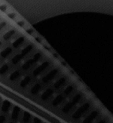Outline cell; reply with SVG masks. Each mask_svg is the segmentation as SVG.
Instances as JSON below:
<instances>
[{
	"mask_svg": "<svg viewBox=\"0 0 113 123\" xmlns=\"http://www.w3.org/2000/svg\"><path fill=\"white\" fill-rule=\"evenodd\" d=\"M6 10H7V6H6V5H5V4H3V5H0V11L6 12Z\"/></svg>",
	"mask_w": 113,
	"mask_h": 123,
	"instance_id": "cell-14",
	"label": "cell"
},
{
	"mask_svg": "<svg viewBox=\"0 0 113 123\" xmlns=\"http://www.w3.org/2000/svg\"><path fill=\"white\" fill-rule=\"evenodd\" d=\"M15 17H16V14L14 13V12L8 13V18H10V19H15Z\"/></svg>",
	"mask_w": 113,
	"mask_h": 123,
	"instance_id": "cell-15",
	"label": "cell"
},
{
	"mask_svg": "<svg viewBox=\"0 0 113 123\" xmlns=\"http://www.w3.org/2000/svg\"><path fill=\"white\" fill-rule=\"evenodd\" d=\"M2 43H2V41H1V40H0V47H1V46H2Z\"/></svg>",
	"mask_w": 113,
	"mask_h": 123,
	"instance_id": "cell-20",
	"label": "cell"
},
{
	"mask_svg": "<svg viewBox=\"0 0 113 123\" xmlns=\"http://www.w3.org/2000/svg\"><path fill=\"white\" fill-rule=\"evenodd\" d=\"M10 67H9V65L7 64H5L3 65L2 67H0V75H4V74H6L7 73V71L9 70Z\"/></svg>",
	"mask_w": 113,
	"mask_h": 123,
	"instance_id": "cell-9",
	"label": "cell"
},
{
	"mask_svg": "<svg viewBox=\"0 0 113 123\" xmlns=\"http://www.w3.org/2000/svg\"><path fill=\"white\" fill-rule=\"evenodd\" d=\"M30 81H31V78L29 77V76H27V77H25V78L20 81L19 86L21 87V88H25V87H27L28 84H29V82H30Z\"/></svg>",
	"mask_w": 113,
	"mask_h": 123,
	"instance_id": "cell-7",
	"label": "cell"
},
{
	"mask_svg": "<svg viewBox=\"0 0 113 123\" xmlns=\"http://www.w3.org/2000/svg\"><path fill=\"white\" fill-rule=\"evenodd\" d=\"M19 113H20V108L18 106H14L12 111V113H11V118L13 120H18V118L19 116Z\"/></svg>",
	"mask_w": 113,
	"mask_h": 123,
	"instance_id": "cell-2",
	"label": "cell"
},
{
	"mask_svg": "<svg viewBox=\"0 0 113 123\" xmlns=\"http://www.w3.org/2000/svg\"><path fill=\"white\" fill-rule=\"evenodd\" d=\"M24 41H25V38H24L23 37L17 38V39L15 40L13 43H12V47H13V48L19 47V46H20V45L23 43V42H24Z\"/></svg>",
	"mask_w": 113,
	"mask_h": 123,
	"instance_id": "cell-5",
	"label": "cell"
},
{
	"mask_svg": "<svg viewBox=\"0 0 113 123\" xmlns=\"http://www.w3.org/2000/svg\"><path fill=\"white\" fill-rule=\"evenodd\" d=\"M31 119V115L29 112H24L23 113V117H22V122L23 123H28Z\"/></svg>",
	"mask_w": 113,
	"mask_h": 123,
	"instance_id": "cell-10",
	"label": "cell"
},
{
	"mask_svg": "<svg viewBox=\"0 0 113 123\" xmlns=\"http://www.w3.org/2000/svg\"><path fill=\"white\" fill-rule=\"evenodd\" d=\"M17 24H18L19 26H20V27H24L25 22H24V21H22V20H19V21H17Z\"/></svg>",
	"mask_w": 113,
	"mask_h": 123,
	"instance_id": "cell-18",
	"label": "cell"
},
{
	"mask_svg": "<svg viewBox=\"0 0 113 123\" xmlns=\"http://www.w3.org/2000/svg\"><path fill=\"white\" fill-rule=\"evenodd\" d=\"M39 90H40V84L37 83V84H36L32 89H31V92L33 93V94H36Z\"/></svg>",
	"mask_w": 113,
	"mask_h": 123,
	"instance_id": "cell-13",
	"label": "cell"
},
{
	"mask_svg": "<svg viewBox=\"0 0 113 123\" xmlns=\"http://www.w3.org/2000/svg\"><path fill=\"white\" fill-rule=\"evenodd\" d=\"M6 26V21H2V22H0V30H2Z\"/></svg>",
	"mask_w": 113,
	"mask_h": 123,
	"instance_id": "cell-16",
	"label": "cell"
},
{
	"mask_svg": "<svg viewBox=\"0 0 113 123\" xmlns=\"http://www.w3.org/2000/svg\"><path fill=\"white\" fill-rule=\"evenodd\" d=\"M0 101H1V98H0Z\"/></svg>",
	"mask_w": 113,
	"mask_h": 123,
	"instance_id": "cell-21",
	"label": "cell"
},
{
	"mask_svg": "<svg viewBox=\"0 0 113 123\" xmlns=\"http://www.w3.org/2000/svg\"><path fill=\"white\" fill-rule=\"evenodd\" d=\"M34 63V60H32V59H29V60H28V61H26L24 64L22 65V69L23 70H28L29 67L32 66V64Z\"/></svg>",
	"mask_w": 113,
	"mask_h": 123,
	"instance_id": "cell-12",
	"label": "cell"
},
{
	"mask_svg": "<svg viewBox=\"0 0 113 123\" xmlns=\"http://www.w3.org/2000/svg\"><path fill=\"white\" fill-rule=\"evenodd\" d=\"M11 107H12L11 102H9L8 100H4L2 102V105H1V111L4 113H7L11 110Z\"/></svg>",
	"mask_w": 113,
	"mask_h": 123,
	"instance_id": "cell-1",
	"label": "cell"
},
{
	"mask_svg": "<svg viewBox=\"0 0 113 123\" xmlns=\"http://www.w3.org/2000/svg\"><path fill=\"white\" fill-rule=\"evenodd\" d=\"M0 123H6V117L4 115H0Z\"/></svg>",
	"mask_w": 113,
	"mask_h": 123,
	"instance_id": "cell-17",
	"label": "cell"
},
{
	"mask_svg": "<svg viewBox=\"0 0 113 123\" xmlns=\"http://www.w3.org/2000/svg\"><path fill=\"white\" fill-rule=\"evenodd\" d=\"M16 33V30L15 29H11V30L7 31L5 35L3 36V39L5 41H8L9 39H11V37H12Z\"/></svg>",
	"mask_w": 113,
	"mask_h": 123,
	"instance_id": "cell-4",
	"label": "cell"
},
{
	"mask_svg": "<svg viewBox=\"0 0 113 123\" xmlns=\"http://www.w3.org/2000/svg\"><path fill=\"white\" fill-rule=\"evenodd\" d=\"M32 49H33V46H32V45H28V46H26V47L21 50V53L20 54L22 55V57L25 56V55H27L29 51L32 50Z\"/></svg>",
	"mask_w": 113,
	"mask_h": 123,
	"instance_id": "cell-11",
	"label": "cell"
},
{
	"mask_svg": "<svg viewBox=\"0 0 113 123\" xmlns=\"http://www.w3.org/2000/svg\"><path fill=\"white\" fill-rule=\"evenodd\" d=\"M12 49L11 47H6V49H4V50L1 51L0 56H1L2 59H6V58L12 53Z\"/></svg>",
	"mask_w": 113,
	"mask_h": 123,
	"instance_id": "cell-3",
	"label": "cell"
},
{
	"mask_svg": "<svg viewBox=\"0 0 113 123\" xmlns=\"http://www.w3.org/2000/svg\"><path fill=\"white\" fill-rule=\"evenodd\" d=\"M10 123H14V122H10Z\"/></svg>",
	"mask_w": 113,
	"mask_h": 123,
	"instance_id": "cell-22",
	"label": "cell"
},
{
	"mask_svg": "<svg viewBox=\"0 0 113 123\" xmlns=\"http://www.w3.org/2000/svg\"><path fill=\"white\" fill-rule=\"evenodd\" d=\"M27 33H28L29 35H32V33H33V29H31V28L27 29Z\"/></svg>",
	"mask_w": 113,
	"mask_h": 123,
	"instance_id": "cell-19",
	"label": "cell"
},
{
	"mask_svg": "<svg viewBox=\"0 0 113 123\" xmlns=\"http://www.w3.org/2000/svg\"><path fill=\"white\" fill-rule=\"evenodd\" d=\"M19 75H20V73H19V70H16V71H14V72H12V73L10 74V76H9V80L12 81H15V80H17V79L19 78Z\"/></svg>",
	"mask_w": 113,
	"mask_h": 123,
	"instance_id": "cell-6",
	"label": "cell"
},
{
	"mask_svg": "<svg viewBox=\"0 0 113 123\" xmlns=\"http://www.w3.org/2000/svg\"><path fill=\"white\" fill-rule=\"evenodd\" d=\"M22 59V55L21 54H17V55H15V56L12 59V63L13 65H17L18 63H19L20 62V60Z\"/></svg>",
	"mask_w": 113,
	"mask_h": 123,
	"instance_id": "cell-8",
	"label": "cell"
}]
</instances>
